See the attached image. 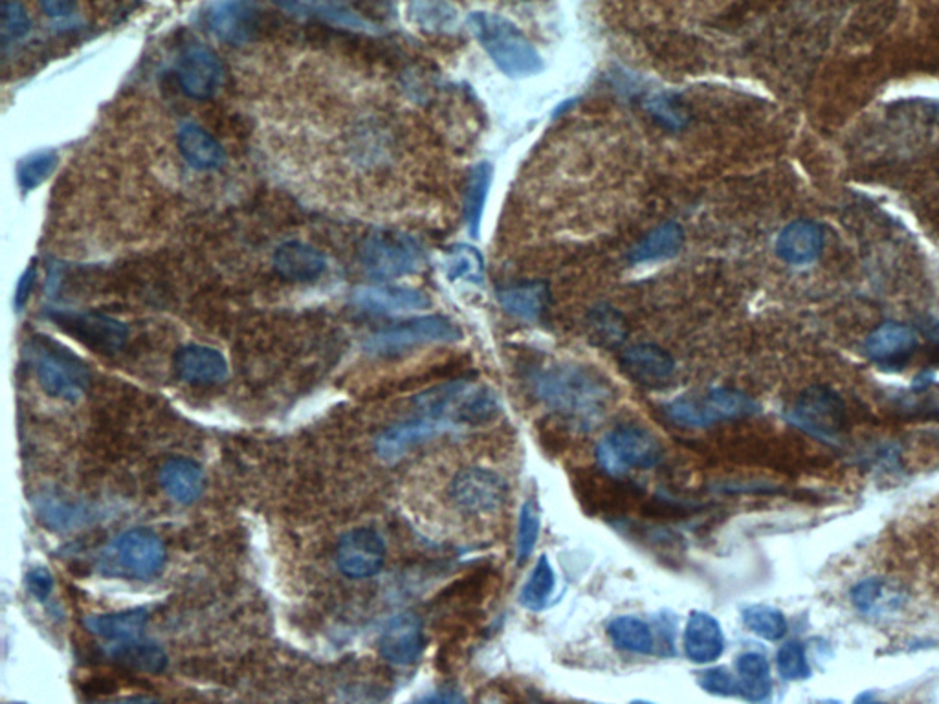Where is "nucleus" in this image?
<instances>
[{"instance_id":"nucleus-1","label":"nucleus","mask_w":939,"mask_h":704,"mask_svg":"<svg viewBox=\"0 0 939 704\" xmlns=\"http://www.w3.org/2000/svg\"><path fill=\"white\" fill-rule=\"evenodd\" d=\"M534 385L548 408L580 424L596 422L611 402L606 380L582 366L548 367Z\"/></svg>"},{"instance_id":"nucleus-2","label":"nucleus","mask_w":939,"mask_h":704,"mask_svg":"<svg viewBox=\"0 0 939 704\" xmlns=\"http://www.w3.org/2000/svg\"><path fill=\"white\" fill-rule=\"evenodd\" d=\"M467 24L492 61L507 76L531 77L543 71L536 48L508 18L497 13L475 12L468 15Z\"/></svg>"},{"instance_id":"nucleus-3","label":"nucleus","mask_w":939,"mask_h":704,"mask_svg":"<svg viewBox=\"0 0 939 704\" xmlns=\"http://www.w3.org/2000/svg\"><path fill=\"white\" fill-rule=\"evenodd\" d=\"M28 360L39 384L53 398L76 402L90 382L85 361L48 336H37L28 345Z\"/></svg>"},{"instance_id":"nucleus-4","label":"nucleus","mask_w":939,"mask_h":704,"mask_svg":"<svg viewBox=\"0 0 939 704\" xmlns=\"http://www.w3.org/2000/svg\"><path fill=\"white\" fill-rule=\"evenodd\" d=\"M424 417L443 420L449 425H478L494 419L497 398L491 390L478 385L454 382L438 385L417 398Z\"/></svg>"},{"instance_id":"nucleus-5","label":"nucleus","mask_w":939,"mask_h":704,"mask_svg":"<svg viewBox=\"0 0 939 704\" xmlns=\"http://www.w3.org/2000/svg\"><path fill=\"white\" fill-rule=\"evenodd\" d=\"M360 259L368 274L376 280H397L419 272L424 251L408 233L380 230L363 240Z\"/></svg>"},{"instance_id":"nucleus-6","label":"nucleus","mask_w":939,"mask_h":704,"mask_svg":"<svg viewBox=\"0 0 939 704\" xmlns=\"http://www.w3.org/2000/svg\"><path fill=\"white\" fill-rule=\"evenodd\" d=\"M101 564L106 572L135 580H149L157 577L164 567V543L151 530H127L107 548Z\"/></svg>"},{"instance_id":"nucleus-7","label":"nucleus","mask_w":939,"mask_h":704,"mask_svg":"<svg viewBox=\"0 0 939 704\" xmlns=\"http://www.w3.org/2000/svg\"><path fill=\"white\" fill-rule=\"evenodd\" d=\"M758 404L734 390H714L703 396H681L666 406V415L676 424L706 428L719 420L740 419L756 413Z\"/></svg>"},{"instance_id":"nucleus-8","label":"nucleus","mask_w":939,"mask_h":704,"mask_svg":"<svg viewBox=\"0 0 939 704\" xmlns=\"http://www.w3.org/2000/svg\"><path fill=\"white\" fill-rule=\"evenodd\" d=\"M461 338V329L454 321L444 316H424L376 332L366 342V350L373 356H397L419 345L452 344Z\"/></svg>"},{"instance_id":"nucleus-9","label":"nucleus","mask_w":939,"mask_h":704,"mask_svg":"<svg viewBox=\"0 0 939 704\" xmlns=\"http://www.w3.org/2000/svg\"><path fill=\"white\" fill-rule=\"evenodd\" d=\"M598 462L609 473H622L630 468H654L663 459V448L654 433L641 425H620L598 444Z\"/></svg>"},{"instance_id":"nucleus-10","label":"nucleus","mask_w":939,"mask_h":704,"mask_svg":"<svg viewBox=\"0 0 939 704\" xmlns=\"http://www.w3.org/2000/svg\"><path fill=\"white\" fill-rule=\"evenodd\" d=\"M47 316L61 331L100 355H116L127 344V325L111 316L59 309L50 310Z\"/></svg>"},{"instance_id":"nucleus-11","label":"nucleus","mask_w":939,"mask_h":704,"mask_svg":"<svg viewBox=\"0 0 939 704\" xmlns=\"http://www.w3.org/2000/svg\"><path fill=\"white\" fill-rule=\"evenodd\" d=\"M847 419L844 402L835 391L824 385L805 390L789 411V420L810 435L831 439L842 430Z\"/></svg>"},{"instance_id":"nucleus-12","label":"nucleus","mask_w":939,"mask_h":704,"mask_svg":"<svg viewBox=\"0 0 939 704\" xmlns=\"http://www.w3.org/2000/svg\"><path fill=\"white\" fill-rule=\"evenodd\" d=\"M449 495L465 512L491 514L507 503L508 484L489 468H467L452 481Z\"/></svg>"},{"instance_id":"nucleus-13","label":"nucleus","mask_w":939,"mask_h":704,"mask_svg":"<svg viewBox=\"0 0 939 704\" xmlns=\"http://www.w3.org/2000/svg\"><path fill=\"white\" fill-rule=\"evenodd\" d=\"M178 82L187 98L206 101L221 90L224 69L211 48L195 42L184 48L178 59Z\"/></svg>"},{"instance_id":"nucleus-14","label":"nucleus","mask_w":939,"mask_h":704,"mask_svg":"<svg viewBox=\"0 0 939 704\" xmlns=\"http://www.w3.org/2000/svg\"><path fill=\"white\" fill-rule=\"evenodd\" d=\"M339 571L353 580L371 578L385 564V543L373 529H355L339 540L336 553Z\"/></svg>"},{"instance_id":"nucleus-15","label":"nucleus","mask_w":939,"mask_h":704,"mask_svg":"<svg viewBox=\"0 0 939 704\" xmlns=\"http://www.w3.org/2000/svg\"><path fill=\"white\" fill-rule=\"evenodd\" d=\"M427 639L422 622L411 613L393 618L380 637V655L395 666H408L419 660L424 652Z\"/></svg>"},{"instance_id":"nucleus-16","label":"nucleus","mask_w":939,"mask_h":704,"mask_svg":"<svg viewBox=\"0 0 939 704\" xmlns=\"http://www.w3.org/2000/svg\"><path fill=\"white\" fill-rule=\"evenodd\" d=\"M259 15V7L254 2H215L208 12V24L222 41L243 47L256 37Z\"/></svg>"},{"instance_id":"nucleus-17","label":"nucleus","mask_w":939,"mask_h":704,"mask_svg":"<svg viewBox=\"0 0 939 704\" xmlns=\"http://www.w3.org/2000/svg\"><path fill=\"white\" fill-rule=\"evenodd\" d=\"M454 425L446 424L443 420L432 417H420V419L406 420L400 424L387 428L376 439V454L385 462H395L417 444L424 443L428 439L437 437L438 433L452 430Z\"/></svg>"},{"instance_id":"nucleus-18","label":"nucleus","mask_w":939,"mask_h":704,"mask_svg":"<svg viewBox=\"0 0 939 704\" xmlns=\"http://www.w3.org/2000/svg\"><path fill=\"white\" fill-rule=\"evenodd\" d=\"M353 304L374 314H403L427 309L430 299L408 286H360L353 292Z\"/></svg>"},{"instance_id":"nucleus-19","label":"nucleus","mask_w":939,"mask_h":704,"mask_svg":"<svg viewBox=\"0 0 939 704\" xmlns=\"http://www.w3.org/2000/svg\"><path fill=\"white\" fill-rule=\"evenodd\" d=\"M175 371L187 384H219L228 379V361L213 347L186 345L175 355Z\"/></svg>"},{"instance_id":"nucleus-20","label":"nucleus","mask_w":939,"mask_h":704,"mask_svg":"<svg viewBox=\"0 0 939 704\" xmlns=\"http://www.w3.org/2000/svg\"><path fill=\"white\" fill-rule=\"evenodd\" d=\"M824 235L812 221H794L783 227L776 239V254L782 261L805 267L817 261L823 254Z\"/></svg>"},{"instance_id":"nucleus-21","label":"nucleus","mask_w":939,"mask_h":704,"mask_svg":"<svg viewBox=\"0 0 939 704\" xmlns=\"http://www.w3.org/2000/svg\"><path fill=\"white\" fill-rule=\"evenodd\" d=\"M725 652L724 629L708 613L694 612L684 626V653L695 664L718 660Z\"/></svg>"},{"instance_id":"nucleus-22","label":"nucleus","mask_w":939,"mask_h":704,"mask_svg":"<svg viewBox=\"0 0 939 704\" xmlns=\"http://www.w3.org/2000/svg\"><path fill=\"white\" fill-rule=\"evenodd\" d=\"M917 347L916 332L901 323H885L869 334L864 344L866 356L879 366H898Z\"/></svg>"},{"instance_id":"nucleus-23","label":"nucleus","mask_w":939,"mask_h":704,"mask_svg":"<svg viewBox=\"0 0 939 704\" xmlns=\"http://www.w3.org/2000/svg\"><path fill=\"white\" fill-rule=\"evenodd\" d=\"M274 267L281 277L296 283H309L320 277L328 261L314 246L305 245L299 240H286L277 246L274 254Z\"/></svg>"},{"instance_id":"nucleus-24","label":"nucleus","mask_w":939,"mask_h":704,"mask_svg":"<svg viewBox=\"0 0 939 704\" xmlns=\"http://www.w3.org/2000/svg\"><path fill=\"white\" fill-rule=\"evenodd\" d=\"M178 149L186 162L200 171L219 170L226 162V152L221 144L199 123L184 122L176 134Z\"/></svg>"},{"instance_id":"nucleus-25","label":"nucleus","mask_w":939,"mask_h":704,"mask_svg":"<svg viewBox=\"0 0 939 704\" xmlns=\"http://www.w3.org/2000/svg\"><path fill=\"white\" fill-rule=\"evenodd\" d=\"M160 484L171 499L182 505H191L205 492V473L193 460L173 459L162 468Z\"/></svg>"},{"instance_id":"nucleus-26","label":"nucleus","mask_w":939,"mask_h":704,"mask_svg":"<svg viewBox=\"0 0 939 704\" xmlns=\"http://www.w3.org/2000/svg\"><path fill=\"white\" fill-rule=\"evenodd\" d=\"M622 363L635 379L646 384H657L670 379L676 369V361L665 349L657 345L641 344L626 349Z\"/></svg>"},{"instance_id":"nucleus-27","label":"nucleus","mask_w":939,"mask_h":704,"mask_svg":"<svg viewBox=\"0 0 939 704\" xmlns=\"http://www.w3.org/2000/svg\"><path fill=\"white\" fill-rule=\"evenodd\" d=\"M147 623L146 609L92 615L85 618L88 631L111 642H127L140 639Z\"/></svg>"},{"instance_id":"nucleus-28","label":"nucleus","mask_w":939,"mask_h":704,"mask_svg":"<svg viewBox=\"0 0 939 704\" xmlns=\"http://www.w3.org/2000/svg\"><path fill=\"white\" fill-rule=\"evenodd\" d=\"M109 657L125 668L135 669L141 674H151V676H158L168 668V655H165L164 650L155 642L140 641V639L114 642L109 647Z\"/></svg>"},{"instance_id":"nucleus-29","label":"nucleus","mask_w":939,"mask_h":704,"mask_svg":"<svg viewBox=\"0 0 939 704\" xmlns=\"http://www.w3.org/2000/svg\"><path fill=\"white\" fill-rule=\"evenodd\" d=\"M548 292L547 283L543 281H531V283H520V285L507 286L499 291V301L503 309L510 314L523 318V320L534 321L547 310Z\"/></svg>"},{"instance_id":"nucleus-30","label":"nucleus","mask_w":939,"mask_h":704,"mask_svg":"<svg viewBox=\"0 0 939 704\" xmlns=\"http://www.w3.org/2000/svg\"><path fill=\"white\" fill-rule=\"evenodd\" d=\"M283 8L291 12L299 13V15H312V17L321 18L325 23L339 26V28L355 29V32H368V34H376L379 26L371 23L368 18L362 17L360 13H356L353 8L342 2H296V4H283Z\"/></svg>"},{"instance_id":"nucleus-31","label":"nucleus","mask_w":939,"mask_h":704,"mask_svg":"<svg viewBox=\"0 0 939 704\" xmlns=\"http://www.w3.org/2000/svg\"><path fill=\"white\" fill-rule=\"evenodd\" d=\"M736 668L740 676L738 682H740L741 695L753 703H765L773 692V679H770L767 658L759 653H743L738 658Z\"/></svg>"},{"instance_id":"nucleus-32","label":"nucleus","mask_w":939,"mask_h":704,"mask_svg":"<svg viewBox=\"0 0 939 704\" xmlns=\"http://www.w3.org/2000/svg\"><path fill=\"white\" fill-rule=\"evenodd\" d=\"M683 227L677 222H668L646 235L639 245L630 251L631 262H650L676 256L683 246Z\"/></svg>"},{"instance_id":"nucleus-33","label":"nucleus","mask_w":939,"mask_h":704,"mask_svg":"<svg viewBox=\"0 0 939 704\" xmlns=\"http://www.w3.org/2000/svg\"><path fill=\"white\" fill-rule=\"evenodd\" d=\"M607 634L611 637L613 644L625 652L641 653V655L654 652L652 629L646 622H642L641 618H615L607 626Z\"/></svg>"},{"instance_id":"nucleus-34","label":"nucleus","mask_w":939,"mask_h":704,"mask_svg":"<svg viewBox=\"0 0 939 704\" xmlns=\"http://www.w3.org/2000/svg\"><path fill=\"white\" fill-rule=\"evenodd\" d=\"M556 588V575L553 571V565L548 561L547 556L543 554L538 559L536 567L532 571L531 577L527 580L521 591V606L527 607L529 612H542L543 607L547 606L548 598L553 596V591Z\"/></svg>"},{"instance_id":"nucleus-35","label":"nucleus","mask_w":939,"mask_h":704,"mask_svg":"<svg viewBox=\"0 0 939 704\" xmlns=\"http://www.w3.org/2000/svg\"><path fill=\"white\" fill-rule=\"evenodd\" d=\"M492 173L494 171H492L491 163L481 162L470 176L465 219H467L468 230H470L472 237L479 235V224H481L484 205H486V197H489V189H491Z\"/></svg>"},{"instance_id":"nucleus-36","label":"nucleus","mask_w":939,"mask_h":704,"mask_svg":"<svg viewBox=\"0 0 939 704\" xmlns=\"http://www.w3.org/2000/svg\"><path fill=\"white\" fill-rule=\"evenodd\" d=\"M444 272L449 281H465L472 285H481L484 280L483 257L472 246H456L449 250L444 261Z\"/></svg>"},{"instance_id":"nucleus-37","label":"nucleus","mask_w":939,"mask_h":704,"mask_svg":"<svg viewBox=\"0 0 939 704\" xmlns=\"http://www.w3.org/2000/svg\"><path fill=\"white\" fill-rule=\"evenodd\" d=\"M59 162L55 149H41L32 152L29 157L23 158L17 165L18 186L24 193L34 192L41 186L48 176L52 175Z\"/></svg>"},{"instance_id":"nucleus-38","label":"nucleus","mask_w":939,"mask_h":704,"mask_svg":"<svg viewBox=\"0 0 939 704\" xmlns=\"http://www.w3.org/2000/svg\"><path fill=\"white\" fill-rule=\"evenodd\" d=\"M409 17L428 32H454L459 24L457 8L446 2H415Z\"/></svg>"},{"instance_id":"nucleus-39","label":"nucleus","mask_w":939,"mask_h":704,"mask_svg":"<svg viewBox=\"0 0 939 704\" xmlns=\"http://www.w3.org/2000/svg\"><path fill=\"white\" fill-rule=\"evenodd\" d=\"M743 622L765 641H780L788 633V620L782 612L769 606H751L743 612Z\"/></svg>"},{"instance_id":"nucleus-40","label":"nucleus","mask_w":939,"mask_h":704,"mask_svg":"<svg viewBox=\"0 0 939 704\" xmlns=\"http://www.w3.org/2000/svg\"><path fill=\"white\" fill-rule=\"evenodd\" d=\"M540 512L536 505L532 501H526L520 510V524H518V542H516V551H518V564H526L527 559L531 558L536 547L538 538H540Z\"/></svg>"},{"instance_id":"nucleus-41","label":"nucleus","mask_w":939,"mask_h":704,"mask_svg":"<svg viewBox=\"0 0 939 704\" xmlns=\"http://www.w3.org/2000/svg\"><path fill=\"white\" fill-rule=\"evenodd\" d=\"M776 664H778L780 676L786 681H802L812 674L807 657H805L804 646L800 642H788L786 646L780 647Z\"/></svg>"},{"instance_id":"nucleus-42","label":"nucleus","mask_w":939,"mask_h":704,"mask_svg":"<svg viewBox=\"0 0 939 704\" xmlns=\"http://www.w3.org/2000/svg\"><path fill=\"white\" fill-rule=\"evenodd\" d=\"M2 37L7 41H17L28 34L32 28V18L18 2H4L2 8Z\"/></svg>"},{"instance_id":"nucleus-43","label":"nucleus","mask_w":939,"mask_h":704,"mask_svg":"<svg viewBox=\"0 0 939 704\" xmlns=\"http://www.w3.org/2000/svg\"><path fill=\"white\" fill-rule=\"evenodd\" d=\"M647 111L652 112V116L657 118L665 123L666 127L681 128L687 122L683 109L677 106L676 101L666 96V94H655L650 96L646 101Z\"/></svg>"},{"instance_id":"nucleus-44","label":"nucleus","mask_w":939,"mask_h":704,"mask_svg":"<svg viewBox=\"0 0 939 704\" xmlns=\"http://www.w3.org/2000/svg\"><path fill=\"white\" fill-rule=\"evenodd\" d=\"M700 687L703 690H706L708 693H714V695H738L740 693V682L738 679H734V676H730L729 671L725 668H714L708 669L705 674H701Z\"/></svg>"},{"instance_id":"nucleus-45","label":"nucleus","mask_w":939,"mask_h":704,"mask_svg":"<svg viewBox=\"0 0 939 704\" xmlns=\"http://www.w3.org/2000/svg\"><path fill=\"white\" fill-rule=\"evenodd\" d=\"M593 316H595L593 329L601 336L598 339H604L607 344H617V342L622 339L625 326H622L619 316L611 312V310H596V312H593Z\"/></svg>"},{"instance_id":"nucleus-46","label":"nucleus","mask_w":939,"mask_h":704,"mask_svg":"<svg viewBox=\"0 0 939 704\" xmlns=\"http://www.w3.org/2000/svg\"><path fill=\"white\" fill-rule=\"evenodd\" d=\"M26 582H28L29 593L34 594L37 600H41V602H45L50 596V593H52L53 578L45 567L29 569Z\"/></svg>"},{"instance_id":"nucleus-47","label":"nucleus","mask_w":939,"mask_h":704,"mask_svg":"<svg viewBox=\"0 0 939 704\" xmlns=\"http://www.w3.org/2000/svg\"><path fill=\"white\" fill-rule=\"evenodd\" d=\"M37 280V267L36 262H32L26 270H24V274L21 275V280H18L17 288H15V296H13V307L15 310H23L28 304L29 296H32V291H34V286H36Z\"/></svg>"},{"instance_id":"nucleus-48","label":"nucleus","mask_w":939,"mask_h":704,"mask_svg":"<svg viewBox=\"0 0 939 704\" xmlns=\"http://www.w3.org/2000/svg\"><path fill=\"white\" fill-rule=\"evenodd\" d=\"M417 704H467L461 693L456 690H438V692L430 693L427 697L420 699Z\"/></svg>"},{"instance_id":"nucleus-49","label":"nucleus","mask_w":939,"mask_h":704,"mask_svg":"<svg viewBox=\"0 0 939 704\" xmlns=\"http://www.w3.org/2000/svg\"><path fill=\"white\" fill-rule=\"evenodd\" d=\"M41 8L52 18L71 17L72 13L76 12V4L64 2V0H53V2H41Z\"/></svg>"},{"instance_id":"nucleus-50","label":"nucleus","mask_w":939,"mask_h":704,"mask_svg":"<svg viewBox=\"0 0 939 704\" xmlns=\"http://www.w3.org/2000/svg\"><path fill=\"white\" fill-rule=\"evenodd\" d=\"M98 704H164L157 701V699L152 697H144V695H136V697H125L118 699V701H106V703Z\"/></svg>"},{"instance_id":"nucleus-51","label":"nucleus","mask_w":939,"mask_h":704,"mask_svg":"<svg viewBox=\"0 0 939 704\" xmlns=\"http://www.w3.org/2000/svg\"><path fill=\"white\" fill-rule=\"evenodd\" d=\"M855 704H882V703H879V701H874V697H872V695H863V697L858 699L857 703H855Z\"/></svg>"},{"instance_id":"nucleus-52","label":"nucleus","mask_w":939,"mask_h":704,"mask_svg":"<svg viewBox=\"0 0 939 704\" xmlns=\"http://www.w3.org/2000/svg\"><path fill=\"white\" fill-rule=\"evenodd\" d=\"M633 704H652V703H642V701H641V703H633Z\"/></svg>"}]
</instances>
